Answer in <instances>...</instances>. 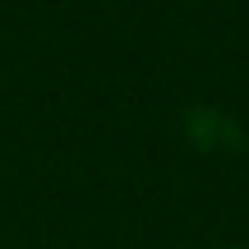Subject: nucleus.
<instances>
[{"instance_id":"f257e3e1","label":"nucleus","mask_w":249,"mask_h":249,"mask_svg":"<svg viewBox=\"0 0 249 249\" xmlns=\"http://www.w3.org/2000/svg\"><path fill=\"white\" fill-rule=\"evenodd\" d=\"M222 249H235V245H222Z\"/></svg>"}]
</instances>
